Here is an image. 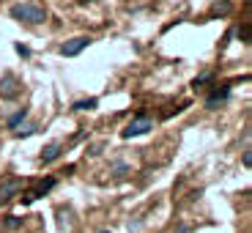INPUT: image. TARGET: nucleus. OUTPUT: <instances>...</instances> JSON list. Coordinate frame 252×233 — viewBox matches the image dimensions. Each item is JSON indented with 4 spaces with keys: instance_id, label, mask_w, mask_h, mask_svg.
Returning <instances> with one entry per match:
<instances>
[{
    "instance_id": "nucleus-1",
    "label": "nucleus",
    "mask_w": 252,
    "mask_h": 233,
    "mask_svg": "<svg viewBox=\"0 0 252 233\" xmlns=\"http://www.w3.org/2000/svg\"><path fill=\"white\" fill-rule=\"evenodd\" d=\"M11 17L19 19V22H31V25H41L47 22V11L36 3H17L11 6Z\"/></svg>"
},
{
    "instance_id": "nucleus-2",
    "label": "nucleus",
    "mask_w": 252,
    "mask_h": 233,
    "mask_svg": "<svg viewBox=\"0 0 252 233\" xmlns=\"http://www.w3.org/2000/svg\"><path fill=\"white\" fill-rule=\"evenodd\" d=\"M154 129V118L151 115H145V113H137L129 124H126L124 129V137L126 140H132V137H140V134H148Z\"/></svg>"
},
{
    "instance_id": "nucleus-3",
    "label": "nucleus",
    "mask_w": 252,
    "mask_h": 233,
    "mask_svg": "<svg viewBox=\"0 0 252 233\" xmlns=\"http://www.w3.org/2000/svg\"><path fill=\"white\" fill-rule=\"evenodd\" d=\"M22 94V80L17 74H3L0 77V96L3 99H17Z\"/></svg>"
},
{
    "instance_id": "nucleus-4",
    "label": "nucleus",
    "mask_w": 252,
    "mask_h": 233,
    "mask_svg": "<svg viewBox=\"0 0 252 233\" xmlns=\"http://www.w3.org/2000/svg\"><path fill=\"white\" fill-rule=\"evenodd\" d=\"M22 187H25V181H22V178H17V176L6 178V181L0 184V203H8L11 198H17L19 192H22Z\"/></svg>"
},
{
    "instance_id": "nucleus-5",
    "label": "nucleus",
    "mask_w": 252,
    "mask_h": 233,
    "mask_svg": "<svg viewBox=\"0 0 252 233\" xmlns=\"http://www.w3.org/2000/svg\"><path fill=\"white\" fill-rule=\"evenodd\" d=\"M88 44H91L88 36H74V38H69V41H63L61 55H63V58H74V55H80V52L85 50Z\"/></svg>"
},
{
    "instance_id": "nucleus-6",
    "label": "nucleus",
    "mask_w": 252,
    "mask_h": 233,
    "mask_svg": "<svg viewBox=\"0 0 252 233\" xmlns=\"http://www.w3.org/2000/svg\"><path fill=\"white\" fill-rule=\"evenodd\" d=\"M61 154H63V145L61 143H50V145H44V148H41V157H38V159H41L44 165H50V162H55Z\"/></svg>"
},
{
    "instance_id": "nucleus-7",
    "label": "nucleus",
    "mask_w": 252,
    "mask_h": 233,
    "mask_svg": "<svg viewBox=\"0 0 252 233\" xmlns=\"http://www.w3.org/2000/svg\"><path fill=\"white\" fill-rule=\"evenodd\" d=\"M227 94H230V85H220V88H217L214 94H211V96L206 99V107H208V110H214L217 104H220V101H225V99H227Z\"/></svg>"
},
{
    "instance_id": "nucleus-8",
    "label": "nucleus",
    "mask_w": 252,
    "mask_h": 233,
    "mask_svg": "<svg viewBox=\"0 0 252 233\" xmlns=\"http://www.w3.org/2000/svg\"><path fill=\"white\" fill-rule=\"evenodd\" d=\"M230 0H220V3H214L211 6V17H225V14H230Z\"/></svg>"
},
{
    "instance_id": "nucleus-9",
    "label": "nucleus",
    "mask_w": 252,
    "mask_h": 233,
    "mask_svg": "<svg viewBox=\"0 0 252 233\" xmlns=\"http://www.w3.org/2000/svg\"><path fill=\"white\" fill-rule=\"evenodd\" d=\"M74 113H82V110H96V99H82V101H74L71 104Z\"/></svg>"
},
{
    "instance_id": "nucleus-10",
    "label": "nucleus",
    "mask_w": 252,
    "mask_h": 233,
    "mask_svg": "<svg viewBox=\"0 0 252 233\" xmlns=\"http://www.w3.org/2000/svg\"><path fill=\"white\" fill-rule=\"evenodd\" d=\"M36 132H38L36 124H25V126H19L14 134H17V137H31V134H36Z\"/></svg>"
},
{
    "instance_id": "nucleus-11",
    "label": "nucleus",
    "mask_w": 252,
    "mask_h": 233,
    "mask_svg": "<svg viewBox=\"0 0 252 233\" xmlns=\"http://www.w3.org/2000/svg\"><path fill=\"white\" fill-rule=\"evenodd\" d=\"M52 187H55V178H44V181H38V187H36V198H41L44 192H50Z\"/></svg>"
},
{
    "instance_id": "nucleus-12",
    "label": "nucleus",
    "mask_w": 252,
    "mask_h": 233,
    "mask_svg": "<svg viewBox=\"0 0 252 233\" xmlns=\"http://www.w3.org/2000/svg\"><path fill=\"white\" fill-rule=\"evenodd\" d=\"M25 118H28V110H19V113H14L11 118H8V129H17V126L22 124Z\"/></svg>"
},
{
    "instance_id": "nucleus-13",
    "label": "nucleus",
    "mask_w": 252,
    "mask_h": 233,
    "mask_svg": "<svg viewBox=\"0 0 252 233\" xmlns=\"http://www.w3.org/2000/svg\"><path fill=\"white\" fill-rule=\"evenodd\" d=\"M208 80H214V71H203L200 77H195V82H192V88H203Z\"/></svg>"
},
{
    "instance_id": "nucleus-14",
    "label": "nucleus",
    "mask_w": 252,
    "mask_h": 233,
    "mask_svg": "<svg viewBox=\"0 0 252 233\" xmlns=\"http://www.w3.org/2000/svg\"><path fill=\"white\" fill-rule=\"evenodd\" d=\"M19 225H22V220H19V217H6V228H11V231H17Z\"/></svg>"
},
{
    "instance_id": "nucleus-15",
    "label": "nucleus",
    "mask_w": 252,
    "mask_h": 233,
    "mask_svg": "<svg viewBox=\"0 0 252 233\" xmlns=\"http://www.w3.org/2000/svg\"><path fill=\"white\" fill-rule=\"evenodd\" d=\"M17 52H19L22 58H28V55H31V50H28V47H22V44H17Z\"/></svg>"
},
{
    "instance_id": "nucleus-16",
    "label": "nucleus",
    "mask_w": 252,
    "mask_h": 233,
    "mask_svg": "<svg viewBox=\"0 0 252 233\" xmlns=\"http://www.w3.org/2000/svg\"><path fill=\"white\" fill-rule=\"evenodd\" d=\"M252 165V157H250V151H244V167H250Z\"/></svg>"
},
{
    "instance_id": "nucleus-17",
    "label": "nucleus",
    "mask_w": 252,
    "mask_h": 233,
    "mask_svg": "<svg viewBox=\"0 0 252 233\" xmlns=\"http://www.w3.org/2000/svg\"><path fill=\"white\" fill-rule=\"evenodd\" d=\"M99 233H110V231H99Z\"/></svg>"
}]
</instances>
